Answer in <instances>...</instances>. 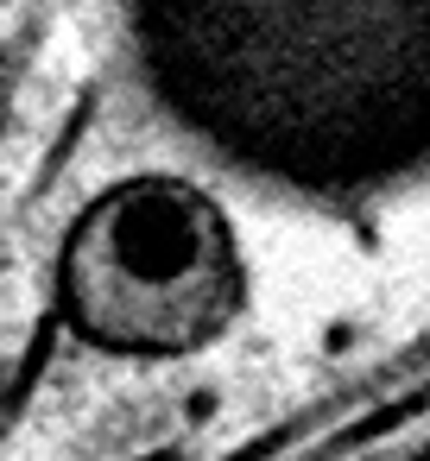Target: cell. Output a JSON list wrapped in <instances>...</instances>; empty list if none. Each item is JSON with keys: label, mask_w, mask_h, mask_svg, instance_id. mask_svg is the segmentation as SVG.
Returning a JSON list of instances; mask_svg holds the SVG:
<instances>
[{"label": "cell", "mask_w": 430, "mask_h": 461, "mask_svg": "<svg viewBox=\"0 0 430 461\" xmlns=\"http://www.w3.org/2000/svg\"><path fill=\"white\" fill-rule=\"evenodd\" d=\"M241 303V234L228 209L184 177L108 190L70 240V310L108 354H203L234 329Z\"/></svg>", "instance_id": "cell-2"}, {"label": "cell", "mask_w": 430, "mask_h": 461, "mask_svg": "<svg viewBox=\"0 0 430 461\" xmlns=\"http://www.w3.org/2000/svg\"><path fill=\"white\" fill-rule=\"evenodd\" d=\"M127 39L215 171L310 209L430 190V0H127Z\"/></svg>", "instance_id": "cell-1"}]
</instances>
